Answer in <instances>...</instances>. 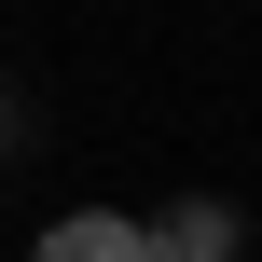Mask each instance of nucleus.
<instances>
[{"instance_id":"nucleus-1","label":"nucleus","mask_w":262,"mask_h":262,"mask_svg":"<svg viewBox=\"0 0 262 262\" xmlns=\"http://www.w3.org/2000/svg\"><path fill=\"white\" fill-rule=\"evenodd\" d=\"M28 262H152V235H138L124 207H69V221H41Z\"/></svg>"},{"instance_id":"nucleus-2","label":"nucleus","mask_w":262,"mask_h":262,"mask_svg":"<svg viewBox=\"0 0 262 262\" xmlns=\"http://www.w3.org/2000/svg\"><path fill=\"white\" fill-rule=\"evenodd\" d=\"M138 235H152V262H235V207H221V193H180V207L138 221Z\"/></svg>"}]
</instances>
